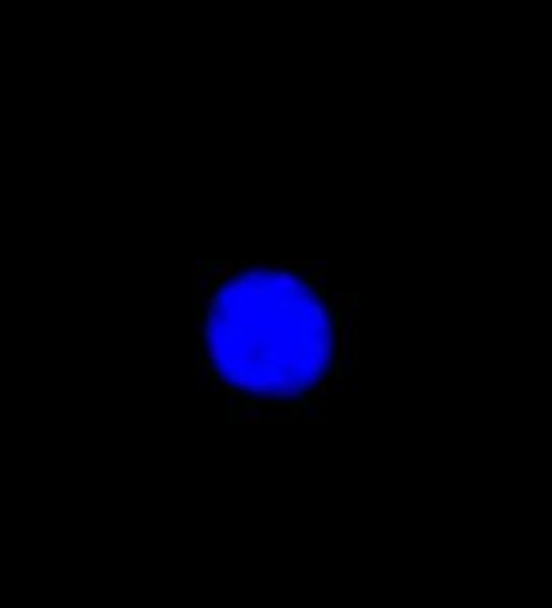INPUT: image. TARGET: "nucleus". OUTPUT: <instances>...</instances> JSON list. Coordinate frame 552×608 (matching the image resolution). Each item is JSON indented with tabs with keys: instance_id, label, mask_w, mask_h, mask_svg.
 Returning a JSON list of instances; mask_svg holds the SVG:
<instances>
[{
	"instance_id": "1",
	"label": "nucleus",
	"mask_w": 552,
	"mask_h": 608,
	"mask_svg": "<svg viewBox=\"0 0 552 608\" xmlns=\"http://www.w3.org/2000/svg\"><path fill=\"white\" fill-rule=\"evenodd\" d=\"M209 353L226 383L286 398L321 380L333 356V327L318 294L297 276L249 271L214 297Z\"/></svg>"
}]
</instances>
